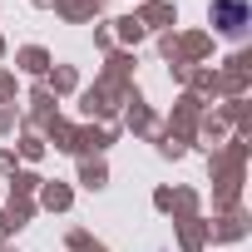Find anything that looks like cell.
<instances>
[{
	"instance_id": "1",
	"label": "cell",
	"mask_w": 252,
	"mask_h": 252,
	"mask_svg": "<svg viewBox=\"0 0 252 252\" xmlns=\"http://www.w3.org/2000/svg\"><path fill=\"white\" fill-rule=\"evenodd\" d=\"M213 20H218L227 35H242V25H247V5H242V0H213Z\"/></svg>"
}]
</instances>
